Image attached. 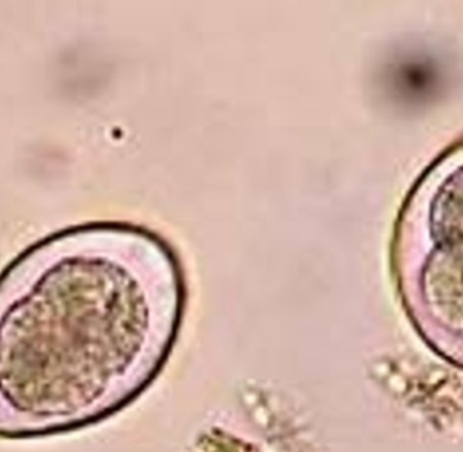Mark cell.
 <instances>
[{
    "mask_svg": "<svg viewBox=\"0 0 463 452\" xmlns=\"http://www.w3.org/2000/svg\"><path fill=\"white\" fill-rule=\"evenodd\" d=\"M184 306L181 264L148 229L90 225L30 250L0 280V438L127 407L167 362Z\"/></svg>",
    "mask_w": 463,
    "mask_h": 452,
    "instance_id": "cell-1",
    "label": "cell"
}]
</instances>
